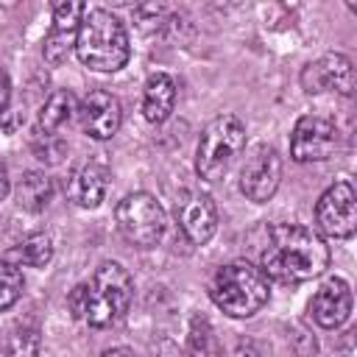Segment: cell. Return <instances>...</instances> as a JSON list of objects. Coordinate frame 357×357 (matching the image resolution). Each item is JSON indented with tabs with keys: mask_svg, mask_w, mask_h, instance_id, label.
Wrapping results in <instances>:
<instances>
[{
	"mask_svg": "<svg viewBox=\"0 0 357 357\" xmlns=\"http://www.w3.org/2000/svg\"><path fill=\"white\" fill-rule=\"evenodd\" d=\"M78 120L92 139H112L123 123V106L112 92L95 89L81 100Z\"/></svg>",
	"mask_w": 357,
	"mask_h": 357,
	"instance_id": "7c38bea8",
	"label": "cell"
},
{
	"mask_svg": "<svg viewBox=\"0 0 357 357\" xmlns=\"http://www.w3.org/2000/svg\"><path fill=\"white\" fill-rule=\"evenodd\" d=\"M20 296H22V273L17 262L0 259V312L8 310Z\"/></svg>",
	"mask_w": 357,
	"mask_h": 357,
	"instance_id": "44dd1931",
	"label": "cell"
},
{
	"mask_svg": "<svg viewBox=\"0 0 357 357\" xmlns=\"http://www.w3.org/2000/svg\"><path fill=\"white\" fill-rule=\"evenodd\" d=\"M14 259L22 262V265H31V268H45L50 259H53V240L50 234H28L17 248H14Z\"/></svg>",
	"mask_w": 357,
	"mask_h": 357,
	"instance_id": "ffe728a7",
	"label": "cell"
},
{
	"mask_svg": "<svg viewBox=\"0 0 357 357\" xmlns=\"http://www.w3.org/2000/svg\"><path fill=\"white\" fill-rule=\"evenodd\" d=\"M134 282L120 262H100L86 284H78L70 293V310L75 318L89 326H109L120 321L131 304Z\"/></svg>",
	"mask_w": 357,
	"mask_h": 357,
	"instance_id": "7a4b0ae2",
	"label": "cell"
},
{
	"mask_svg": "<svg viewBox=\"0 0 357 357\" xmlns=\"http://www.w3.org/2000/svg\"><path fill=\"white\" fill-rule=\"evenodd\" d=\"M31 148H33V153H36L42 162H59V159L64 156V142H61L56 134H42V131H36Z\"/></svg>",
	"mask_w": 357,
	"mask_h": 357,
	"instance_id": "7402d4cb",
	"label": "cell"
},
{
	"mask_svg": "<svg viewBox=\"0 0 357 357\" xmlns=\"http://www.w3.org/2000/svg\"><path fill=\"white\" fill-rule=\"evenodd\" d=\"M109 184H112V170H109V165L100 162V159H89V162H84V165L75 170V176H73V181H70L67 192H70V198H73L75 206H81V209H95V206H100V201L106 198Z\"/></svg>",
	"mask_w": 357,
	"mask_h": 357,
	"instance_id": "9a60e30c",
	"label": "cell"
},
{
	"mask_svg": "<svg viewBox=\"0 0 357 357\" xmlns=\"http://www.w3.org/2000/svg\"><path fill=\"white\" fill-rule=\"evenodd\" d=\"M184 357H220V346H218L215 329L204 315H192L190 318Z\"/></svg>",
	"mask_w": 357,
	"mask_h": 357,
	"instance_id": "d6986e66",
	"label": "cell"
},
{
	"mask_svg": "<svg viewBox=\"0 0 357 357\" xmlns=\"http://www.w3.org/2000/svg\"><path fill=\"white\" fill-rule=\"evenodd\" d=\"M282 181V159L273 145H257L240 170V190L248 201L265 204Z\"/></svg>",
	"mask_w": 357,
	"mask_h": 357,
	"instance_id": "9c48e42d",
	"label": "cell"
},
{
	"mask_svg": "<svg viewBox=\"0 0 357 357\" xmlns=\"http://www.w3.org/2000/svg\"><path fill=\"white\" fill-rule=\"evenodd\" d=\"M176 106V81L167 73H153L142 89V114L148 123H165Z\"/></svg>",
	"mask_w": 357,
	"mask_h": 357,
	"instance_id": "2e32d148",
	"label": "cell"
},
{
	"mask_svg": "<svg viewBox=\"0 0 357 357\" xmlns=\"http://www.w3.org/2000/svg\"><path fill=\"white\" fill-rule=\"evenodd\" d=\"M75 112H78V109H75V95H73L70 89H56V92L45 100V106H42V112H39L36 131H42V134H56L61 126H67V123L73 120Z\"/></svg>",
	"mask_w": 357,
	"mask_h": 357,
	"instance_id": "e0dca14e",
	"label": "cell"
},
{
	"mask_svg": "<svg viewBox=\"0 0 357 357\" xmlns=\"http://www.w3.org/2000/svg\"><path fill=\"white\" fill-rule=\"evenodd\" d=\"M53 190H56V187H53V178H50V176L31 170V173L22 176V181H20V187H17V201H20V206L28 209V212H42V209H47V204L53 201Z\"/></svg>",
	"mask_w": 357,
	"mask_h": 357,
	"instance_id": "ac0fdd59",
	"label": "cell"
},
{
	"mask_svg": "<svg viewBox=\"0 0 357 357\" xmlns=\"http://www.w3.org/2000/svg\"><path fill=\"white\" fill-rule=\"evenodd\" d=\"M100 357H134L131 349H123V346H114V349H106Z\"/></svg>",
	"mask_w": 357,
	"mask_h": 357,
	"instance_id": "cb8c5ba5",
	"label": "cell"
},
{
	"mask_svg": "<svg viewBox=\"0 0 357 357\" xmlns=\"http://www.w3.org/2000/svg\"><path fill=\"white\" fill-rule=\"evenodd\" d=\"M315 223L321 234L346 240L357 229V192L351 181H335L315 204Z\"/></svg>",
	"mask_w": 357,
	"mask_h": 357,
	"instance_id": "52a82bcc",
	"label": "cell"
},
{
	"mask_svg": "<svg viewBox=\"0 0 357 357\" xmlns=\"http://www.w3.org/2000/svg\"><path fill=\"white\" fill-rule=\"evenodd\" d=\"M86 14L84 3H56L53 6V28L45 39V61L59 67L67 61L70 50H75V33L81 25V17Z\"/></svg>",
	"mask_w": 357,
	"mask_h": 357,
	"instance_id": "4fadbf2b",
	"label": "cell"
},
{
	"mask_svg": "<svg viewBox=\"0 0 357 357\" xmlns=\"http://www.w3.org/2000/svg\"><path fill=\"white\" fill-rule=\"evenodd\" d=\"M8 190H11V181H8V173L0 167V201H6V195H8Z\"/></svg>",
	"mask_w": 357,
	"mask_h": 357,
	"instance_id": "d4e9b609",
	"label": "cell"
},
{
	"mask_svg": "<svg viewBox=\"0 0 357 357\" xmlns=\"http://www.w3.org/2000/svg\"><path fill=\"white\" fill-rule=\"evenodd\" d=\"M301 86L310 92V95H318V92H340V95H351L354 92V67L346 56L340 53H326L321 56L318 61L307 64L304 73H301Z\"/></svg>",
	"mask_w": 357,
	"mask_h": 357,
	"instance_id": "8fae6325",
	"label": "cell"
},
{
	"mask_svg": "<svg viewBox=\"0 0 357 357\" xmlns=\"http://www.w3.org/2000/svg\"><path fill=\"white\" fill-rule=\"evenodd\" d=\"M329 268V245L324 237L298 223H276L268 229L262 248V273L282 282L298 284L321 276Z\"/></svg>",
	"mask_w": 357,
	"mask_h": 357,
	"instance_id": "6da1fadb",
	"label": "cell"
},
{
	"mask_svg": "<svg viewBox=\"0 0 357 357\" xmlns=\"http://www.w3.org/2000/svg\"><path fill=\"white\" fill-rule=\"evenodd\" d=\"M349 312H351V290L349 282L340 276L326 279L310 301V315L324 329H337L340 324H346Z\"/></svg>",
	"mask_w": 357,
	"mask_h": 357,
	"instance_id": "5bb4252c",
	"label": "cell"
},
{
	"mask_svg": "<svg viewBox=\"0 0 357 357\" xmlns=\"http://www.w3.org/2000/svg\"><path fill=\"white\" fill-rule=\"evenodd\" d=\"M245 148V126L237 114H218L206 123L195 151V170L204 181H220Z\"/></svg>",
	"mask_w": 357,
	"mask_h": 357,
	"instance_id": "5b68a950",
	"label": "cell"
},
{
	"mask_svg": "<svg viewBox=\"0 0 357 357\" xmlns=\"http://www.w3.org/2000/svg\"><path fill=\"white\" fill-rule=\"evenodd\" d=\"M75 56L84 67L95 73H114L126 67L131 56L128 31L106 8H86L75 33Z\"/></svg>",
	"mask_w": 357,
	"mask_h": 357,
	"instance_id": "3957f363",
	"label": "cell"
},
{
	"mask_svg": "<svg viewBox=\"0 0 357 357\" xmlns=\"http://www.w3.org/2000/svg\"><path fill=\"white\" fill-rule=\"evenodd\" d=\"M114 223L120 234L134 245H156L167 229L162 204L148 192H131L114 206Z\"/></svg>",
	"mask_w": 357,
	"mask_h": 357,
	"instance_id": "8992f818",
	"label": "cell"
},
{
	"mask_svg": "<svg viewBox=\"0 0 357 357\" xmlns=\"http://www.w3.org/2000/svg\"><path fill=\"white\" fill-rule=\"evenodd\" d=\"M337 148V128L321 114H304L290 134V156L296 162H324Z\"/></svg>",
	"mask_w": 357,
	"mask_h": 357,
	"instance_id": "ba28073f",
	"label": "cell"
},
{
	"mask_svg": "<svg viewBox=\"0 0 357 357\" xmlns=\"http://www.w3.org/2000/svg\"><path fill=\"white\" fill-rule=\"evenodd\" d=\"M8 100H11V81H8V73L0 67V114L8 109Z\"/></svg>",
	"mask_w": 357,
	"mask_h": 357,
	"instance_id": "603a6c76",
	"label": "cell"
},
{
	"mask_svg": "<svg viewBox=\"0 0 357 357\" xmlns=\"http://www.w3.org/2000/svg\"><path fill=\"white\" fill-rule=\"evenodd\" d=\"M209 296H212L215 307L223 310L226 315L251 318L268 304L271 284L259 268H254L245 259H234V262L218 268V273L209 284Z\"/></svg>",
	"mask_w": 357,
	"mask_h": 357,
	"instance_id": "277c9868",
	"label": "cell"
},
{
	"mask_svg": "<svg viewBox=\"0 0 357 357\" xmlns=\"http://www.w3.org/2000/svg\"><path fill=\"white\" fill-rule=\"evenodd\" d=\"M176 223L192 245H204L218 231L215 201L201 190H184L176 198Z\"/></svg>",
	"mask_w": 357,
	"mask_h": 357,
	"instance_id": "30bf717a",
	"label": "cell"
}]
</instances>
